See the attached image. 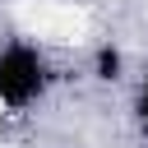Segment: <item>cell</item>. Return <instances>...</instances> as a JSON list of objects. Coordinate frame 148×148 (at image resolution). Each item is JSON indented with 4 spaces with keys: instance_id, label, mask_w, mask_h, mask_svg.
Instances as JSON below:
<instances>
[{
    "instance_id": "obj_1",
    "label": "cell",
    "mask_w": 148,
    "mask_h": 148,
    "mask_svg": "<svg viewBox=\"0 0 148 148\" xmlns=\"http://www.w3.org/2000/svg\"><path fill=\"white\" fill-rule=\"evenodd\" d=\"M60 83V65L46 42L14 32L0 37V116H28L37 111Z\"/></svg>"
},
{
    "instance_id": "obj_2",
    "label": "cell",
    "mask_w": 148,
    "mask_h": 148,
    "mask_svg": "<svg viewBox=\"0 0 148 148\" xmlns=\"http://www.w3.org/2000/svg\"><path fill=\"white\" fill-rule=\"evenodd\" d=\"M92 79L97 83H120L125 79V51L116 42H102L97 56H92Z\"/></svg>"
},
{
    "instance_id": "obj_3",
    "label": "cell",
    "mask_w": 148,
    "mask_h": 148,
    "mask_svg": "<svg viewBox=\"0 0 148 148\" xmlns=\"http://www.w3.org/2000/svg\"><path fill=\"white\" fill-rule=\"evenodd\" d=\"M130 120L148 134V69L134 79V88H130Z\"/></svg>"
}]
</instances>
